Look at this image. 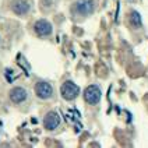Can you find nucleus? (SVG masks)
Returning a JSON list of instances; mask_svg holds the SVG:
<instances>
[{"label": "nucleus", "mask_w": 148, "mask_h": 148, "mask_svg": "<svg viewBox=\"0 0 148 148\" xmlns=\"http://www.w3.org/2000/svg\"><path fill=\"white\" fill-rule=\"evenodd\" d=\"M62 95L63 98L67 99V101H71V99L77 98L78 92H80V88L71 81H66L63 85H62Z\"/></svg>", "instance_id": "f257e3e1"}, {"label": "nucleus", "mask_w": 148, "mask_h": 148, "mask_svg": "<svg viewBox=\"0 0 148 148\" xmlns=\"http://www.w3.org/2000/svg\"><path fill=\"white\" fill-rule=\"evenodd\" d=\"M84 98H85V101L88 103L95 105V103H98L99 99H101V90L97 85H90L87 90L84 91Z\"/></svg>", "instance_id": "f03ea898"}, {"label": "nucleus", "mask_w": 148, "mask_h": 148, "mask_svg": "<svg viewBox=\"0 0 148 148\" xmlns=\"http://www.w3.org/2000/svg\"><path fill=\"white\" fill-rule=\"evenodd\" d=\"M75 10L77 13H80L81 16H87L91 14L94 10V1L92 0H78L75 3Z\"/></svg>", "instance_id": "7ed1b4c3"}, {"label": "nucleus", "mask_w": 148, "mask_h": 148, "mask_svg": "<svg viewBox=\"0 0 148 148\" xmlns=\"http://www.w3.org/2000/svg\"><path fill=\"white\" fill-rule=\"evenodd\" d=\"M35 91H36V95L39 97V98L42 99H48L52 97V94H53V90H52V87H50V84H48V82H38L36 84V88H35Z\"/></svg>", "instance_id": "20e7f679"}, {"label": "nucleus", "mask_w": 148, "mask_h": 148, "mask_svg": "<svg viewBox=\"0 0 148 148\" xmlns=\"http://www.w3.org/2000/svg\"><path fill=\"white\" fill-rule=\"evenodd\" d=\"M60 123V117L56 112H49L46 117H45V120H43V124H45V127L48 129V130H53V129H56Z\"/></svg>", "instance_id": "39448f33"}, {"label": "nucleus", "mask_w": 148, "mask_h": 148, "mask_svg": "<svg viewBox=\"0 0 148 148\" xmlns=\"http://www.w3.org/2000/svg\"><path fill=\"white\" fill-rule=\"evenodd\" d=\"M35 31L38 32V35H41V36H46V35H49L52 32V25L48 23V21H45V20H39L36 24H35Z\"/></svg>", "instance_id": "423d86ee"}, {"label": "nucleus", "mask_w": 148, "mask_h": 148, "mask_svg": "<svg viewBox=\"0 0 148 148\" xmlns=\"http://www.w3.org/2000/svg\"><path fill=\"white\" fill-rule=\"evenodd\" d=\"M10 98L13 102H16V103H20V102H23L25 98H27V91L24 88H20V87H17L14 90H11L10 92Z\"/></svg>", "instance_id": "0eeeda50"}, {"label": "nucleus", "mask_w": 148, "mask_h": 148, "mask_svg": "<svg viewBox=\"0 0 148 148\" xmlns=\"http://www.w3.org/2000/svg\"><path fill=\"white\" fill-rule=\"evenodd\" d=\"M28 8H29V6H28V3L25 0H17L16 3L13 4V10L16 11L17 14H25L28 11Z\"/></svg>", "instance_id": "6e6552de"}, {"label": "nucleus", "mask_w": 148, "mask_h": 148, "mask_svg": "<svg viewBox=\"0 0 148 148\" xmlns=\"http://www.w3.org/2000/svg\"><path fill=\"white\" fill-rule=\"evenodd\" d=\"M130 21H132V24L134 25V27H140L141 25V18L140 16H138V13H132V17H130Z\"/></svg>", "instance_id": "1a4fd4ad"}]
</instances>
